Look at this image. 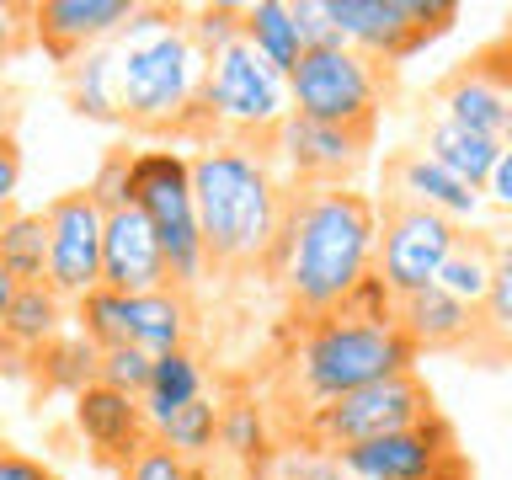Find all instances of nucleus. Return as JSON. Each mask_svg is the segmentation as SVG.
<instances>
[{"instance_id":"58836bf2","label":"nucleus","mask_w":512,"mask_h":480,"mask_svg":"<svg viewBox=\"0 0 512 480\" xmlns=\"http://www.w3.org/2000/svg\"><path fill=\"white\" fill-rule=\"evenodd\" d=\"M32 38V16H27V6H11V0H0V59L6 54H16Z\"/></svg>"},{"instance_id":"2eb2a0df","label":"nucleus","mask_w":512,"mask_h":480,"mask_svg":"<svg viewBox=\"0 0 512 480\" xmlns=\"http://www.w3.org/2000/svg\"><path fill=\"white\" fill-rule=\"evenodd\" d=\"M102 288H118V294H155V288H171L166 251H160L150 219H144L134 203H123V208H112V214H107Z\"/></svg>"},{"instance_id":"393cba45","label":"nucleus","mask_w":512,"mask_h":480,"mask_svg":"<svg viewBox=\"0 0 512 480\" xmlns=\"http://www.w3.org/2000/svg\"><path fill=\"white\" fill-rule=\"evenodd\" d=\"M0 267L16 283H48V214L43 208H11L0 219Z\"/></svg>"},{"instance_id":"aec40b11","label":"nucleus","mask_w":512,"mask_h":480,"mask_svg":"<svg viewBox=\"0 0 512 480\" xmlns=\"http://www.w3.org/2000/svg\"><path fill=\"white\" fill-rule=\"evenodd\" d=\"M416 150H427L438 166H448L459 176V182H470L475 192H486L491 182V171H496V160H502L507 144L502 139H486V134H470V128H459V123H448V118H432L422 123V144Z\"/></svg>"},{"instance_id":"6ab92c4d","label":"nucleus","mask_w":512,"mask_h":480,"mask_svg":"<svg viewBox=\"0 0 512 480\" xmlns=\"http://www.w3.org/2000/svg\"><path fill=\"white\" fill-rule=\"evenodd\" d=\"M400 331L416 342V352H464L475 336V310L432 283L422 294L400 299Z\"/></svg>"},{"instance_id":"5701e85b","label":"nucleus","mask_w":512,"mask_h":480,"mask_svg":"<svg viewBox=\"0 0 512 480\" xmlns=\"http://www.w3.org/2000/svg\"><path fill=\"white\" fill-rule=\"evenodd\" d=\"M192 336V304L182 288H155V294H134V320H128V342L144 347L150 358L182 352Z\"/></svg>"},{"instance_id":"412c9836","label":"nucleus","mask_w":512,"mask_h":480,"mask_svg":"<svg viewBox=\"0 0 512 480\" xmlns=\"http://www.w3.org/2000/svg\"><path fill=\"white\" fill-rule=\"evenodd\" d=\"M64 96L70 112L86 123H123V102H118V38L80 54L75 64H64Z\"/></svg>"},{"instance_id":"39448f33","label":"nucleus","mask_w":512,"mask_h":480,"mask_svg":"<svg viewBox=\"0 0 512 480\" xmlns=\"http://www.w3.org/2000/svg\"><path fill=\"white\" fill-rule=\"evenodd\" d=\"M288 112H294L288 80L240 38L235 48L208 59L203 96H198V112H192L187 139H203V144L230 139V144H251V150L272 155V139H278Z\"/></svg>"},{"instance_id":"4468645a","label":"nucleus","mask_w":512,"mask_h":480,"mask_svg":"<svg viewBox=\"0 0 512 480\" xmlns=\"http://www.w3.org/2000/svg\"><path fill=\"white\" fill-rule=\"evenodd\" d=\"M134 11L139 0H38V6H27L32 43H43V54L54 64H75L91 48L123 38Z\"/></svg>"},{"instance_id":"a19ab883","label":"nucleus","mask_w":512,"mask_h":480,"mask_svg":"<svg viewBox=\"0 0 512 480\" xmlns=\"http://www.w3.org/2000/svg\"><path fill=\"white\" fill-rule=\"evenodd\" d=\"M480 54L491 59V70L502 75V86H507V144H512V32H502V38L486 43Z\"/></svg>"},{"instance_id":"c9c22d12","label":"nucleus","mask_w":512,"mask_h":480,"mask_svg":"<svg viewBox=\"0 0 512 480\" xmlns=\"http://www.w3.org/2000/svg\"><path fill=\"white\" fill-rule=\"evenodd\" d=\"M118 480H198V464H187L176 448H166V443H144L134 459L118 470Z\"/></svg>"},{"instance_id":"cd10ccee","label":"nucleus","mask_w":512,"mask_h":480,"mask_svg":"<svg viewBox=\"0 0 512 480\" xmlns=\"http://www.w3.org/2000/svg\"><path fill=\"white\" fill-rule=\"evenodd\" d=\"M464 358L475 368H507L512 363V272L507 267L496 272L486 304L475 310V336L464 347Z\"/></svg>"},{"instance_id":"ea45409f","label":"nucleus","mask_w":512,"mask_h":480,"mask_svg":"<svg viewBox=\"0 0 512 480\" xmlns=\"http://www.w3.org/2000/svg\"><path fill=\"white\" fill-rule=\"evenodd\" d=\"M16 187H22V150H16V139H0V219L11 214Z\"/></svg>"},{"instance_id":"c03bdc74","label":"nucleus","mask_w":512,"mask_h":480,"mask_svg":"<svg viewBox=\"0 0 512 480\" xmlns=\"http://www.w3.org/2000/svg\"><path fill=\"white\" fill-rule=\"evenodd\" d=\"M16 294H22V283H16V278H11V272H6V267H0V320H6V315H11V304H16Z\"/></svg>"},{"instance_id":"20e7f679","label":"nucleus","mask_w":512,"mask_h":480,"mask_svg":"<svg viewBox=\"0 0 512 480\" xmlns=\"http://www.w3.org/2000/svg\"><path fill=\"white\" fill-rule=\"evenodd\" d=\"M208 54L192 43L182 6H139L118 38V102L139 134H187L203 96Z\"/></svg>"},{"instance_id":"79ce46f5","label":"nucleus","mask_w":512,"mask_h":480,"mask_svg":"<svg viewBox=\"0 0 512 480\" xmlns=\"http://www.w3.org/2000/svg\"><path fill=\"white\" fill-rule=\"evenodd\" d=\"M0 480H54V475L32 454H0Z\"/></svg>"},{"instance_id":"f03ea898","label":"nucleus","mask_w":512,"mask_h":480,"mask_svg":"<svg viewBox=\"0 0 512 480\" xmlns=\"http://www.w3.org/2000/svg\"><path fill=\"white\" fill-rule=\"evenodd\" d=\"M379 262V198L358 187H288L283 240L272 278L299 320L331 315L374 278Z\"/></svg>"},{"instance_id":"1a4fd4ad","label":"nucleus","mask_w":512,"mask_h":480,"mask_svg":"<svg viewBox=\"0 0 512 480\" xmlns=\"http://www.w3.org/2000/svg\"><path fill=\"white\" fill-rule=\"evenodd\" d=\"M326 16L347 48L395 70L443 32H454L459 6L454 0H326Z\"/></svg>"},{"instance_id":"dca6fc26","label":"nucleus","mask_w":512,"mask_h":480,"mask_svg":"<svg viewBox=\"0 0 512 480\" xmlns=\"http://www.w3.org/2000/svg\"><path fill=\"white\" fill-rule=\"evenodd\" d=\"M75 427H80V438L91 443V454L102 464H112V470H123V464L155 438L144 400L123 395V390H107V384H91V390L75 395Z\"/></svg>"},{"instance_id":"0eeeda50","label":"nucleus","mask_w":512,"mask_h":480,"mask_svg":"<svg viewBox=\"0 0 512 480\" xmlns=\"http://www.w3.org/2000/svg\"><path fill=\"white\" fill-rule=\"evenodd\" d=\"M432 416H443L432 406V390L422 384V374H395V379H379V384H363L331 406L310 411L299 422V443L304 448H320V454H347V448H363V443H379L390 432H406V427H422Z\"/></svg>"},{"instance_id":"bb28decb","label":"nucleus","mask_w":512,"mask_h":480,"mask_svg":"<svg viewBox=\"0 0 512 480\" xmlns=\"http://www.w3.org/2000/svg\"><path fill=\"white\" fill-rule=\"evenodd\" d=\"M246 43L288 80L299 70V59H304V43H299V27H294V6H288V0H256V6H246Z\"/></svg>"},{"instance_id":"de8ad7c7","label":"nucleus","mask_w":512,"mask_h":480,"mask_svg":"<svg viewBox=\"0 0 512 480\" xmlns=\"http://www.w3.org/2000/svg\"><path fill=\"white\" fill-rule=\"evenodd\" d=\"M198 480H214V475H208V470H203V464H198Z\"/></svg>"},{"instance_id":"a878e982","label":"nucleus","mask_w":512,"mask_h":480,"mask_svg":"<svg viewBox=\"0 0 512 480\" xmlns=\"http://www.w3.org/2000/svg\"><path fill=\"white\" fill-rule=\"evenodd\" d=\"M219 448L230 459H240L246 470H262L272 464V427H267V406L256 395H235L219 406Z\"/></svg>"},{"instance_id":"e433bc0d","label":"nucleus","mask_w":512,"mask_h":480,"mask_svg":"<svg viewBox=\"0 0 512 480\" xmlns=\"http://www.w3.org/2000/svg\"><path fill=\"white\" fill-rule=\"evenodd\" d=\"M128 160H134V150H107L102 155V166H96L91 176V198L102 203V214H112V208H123V203H134L128 198Z\"/></svg>"},{"instance_id":"49530a36","label":"nucleus","mask_w":512,"mask_h":480,"mask_svg":"<svg viewBox=\"0 0 512 480\" xmlns=\"http://www.w3.org/2000/svg\"><path fill=\"white\" fill-rule=\"evenodd\" d=\"M246 480H278V475H272L267 464H262V470H246Z\"/></svg>"},{"instance_id":"72a5a7b5","label":"nucleus","mask_w":512,"mask_h":480,"mask_svg":"<svg viewBox=\"0 0 512 480\" xmlns=\"http://www.w3.org/2000/svg\"><path fill=\"white\" fill-rule=\"evenodd\" d=\"M187 32H192V43L214 59V54H224V48H235L246 38V6H198V11H187Z\"/></svg>"},{"instance_id":"f257e3e1","label":"nucleus","mask_w":512,"mask_h":480,"mask_svg":"<svg viewBox=\"0 0 512 480\" xmlns=\"http://www.w3.org/2000/svg\"><path fill=\"white\" fill-rule=\"evenodd\" d=\"M416 342L400 331V304L379 278H368L331 315L299 320L294 342L278 363V400L299 411V422L363 384L395 379L416 368Z\"/></svg>"},{"instance_id":"f8f14e48","label":"nucleus","mask_w":512,"mask_h":480,"mask_svg":"<svg viewBox=\"0 0 512 480\" xmlns=\"http://www.w3.org/2000/svg\"><path fill=\"white\" fill-rule=\"evenodd\" d=\"M374 134L358 128H336V123H315L288 112L278 139H272V160H283L294 187H352L358 171L368 166Z\"/></svg>"},{"instance_id":"b1692460","label":"nucleus","mask_w":512,"mask_h":480,"mask_svg":"<svg viewBox=\"0 0 512 480\" xmlns=\"http://www.w3.org/2000/svg\"><path fill=\"white\" fill-rule=\"evenodd\" d=\"M496 272H502V262H496V235L491 230H464L459 246L448 251L443 272H438V288L464 299L470 310H480L491 294V283H496Z\"/></svg>"},{"instance_id":"f704fd0d","label":"nucleus","mask_w":512,"mask_h":480,"mask_svg":"<svg viewBox=\"0 0 512 480\" xmlns=\"http://www.w3.org/2000/svg\"><path fill=\"white\" fill-rule=\"evenodd\" d=\"M267 470L278 475V480H358L336 454H320V448H304V443L278 448Z\"/></svg>"},{"instance_id":"c756f323","label":"nucleus","mask_w":512,"mask_h":480,"mask_svg":"<svg viewBox=\"0 0 512 480\" xmlns=\"http://www.w3.org/2000/svg\"><path fill=\"white\" fill-rule=\"evenodd\" d=\"M150 432H155V443H166L187 464H198L219 448V400L203 395V400H192V406L171 411V416H155Z\"/></svg>"},{"instance_id":"9b49d317","label":"nucleus","mask_w":512,"mask_h":480,"mask_svg":"<svg viewBox=\"0 0 512 480\" xmlns=\"http://www.w3.org/2000/svg\"><path fill=\"white\" fill-rule=\"evenodd\" d=\"M48 214V288L64 304H80L102 288V240H107V214L91 198V187L59 192Z\"/></svg>"},{"instance_id":"7c9ffc66","label":"nucleus","mask_w":512,"mask_h":480,"mask_svg":"<svg viewBox=\"0 0 512 480\" xmlns=\"http://www.w3.org/2000/svg\"><path fill=\"white\" fill-rule=\"evenodd\" d=\"M192 400H203V363L192 358V352H166V358H155V374H150V390H144V411L155 416H171L192 406Z\"/></svg>"},{"instance_id":"2f4dec72","label":"nucleus","mask_w":512,"mask_h":480,"mask_svg":"<svg viewBox=\"0 0 512 480\" xmlns=\"http://www.w3.org/2000/svg\"><path fill=\"white\" fill-rule=\"evenodd\" d=\"M128 320H134V294H118V288H96L75 304V326L91 347H123L128 342Z\"/></svg>"},{"instance_id":"9d476101","label":"nucleus","mask_w":512,"mask_h":480,"mask_svg":"<svg viewBox=\"0 0 512 480\" xmlns=\"http://www.w3.org/2000/svg\"><path fill=\"white\" fill-rule=\"evenodd\" d=\"M464 224L432 214L422 203H406V198H379V262H374V278L400 299L422 294V288L438 283V272L448 262V251L459 246Z\"/></svg>"},{"instance_id":"7ed1b4c3","label":"nucleus","mask_w":512,"mask_h":480,"mask_svg":"<svg viewBox=\"0 0 512 480\" xmlns=\"http://www.w3.org/2000/svg\"><path fill=\"white\" fill-rule=\"evenodd\" d=\"M192 198H198L208 267L219 272L272 267V251H278L288 219V187L278 182L267 150L230 139L203 144L192 155Z\"/></svg>"},{"instance_id":"473e14b6","label":"nucleus","mask_w":512,"mask_h":480,"mask_svg":"<svg viewBox=\"0 0 512 480\" xmlns=\"http://www.w3.org/2000/svg\"><path fill=\"white\" fill-rule=\"evenodd\" d=\"M150 374H155V358H150L144 347H134V342L107 347L102 363H96V384L123 390V395H134V400H144V390H150Z\"/></svg>"},{"instance_id":"ddd939ff","label":"nucleus","mask_w":512,"mask_h":480,"mask_svg":"<svg viewBox=\"0 0 512 480\" xmlns=\"http://www.w3.org/2000/svg\"><path fill=\"white\" fill-rule=\"evenodd\" d=\"M358 480H438L459 454V438L448 427V416H432L422 427H406V432H390L379 443H363V448H347L336 454Z\"/></svg>"},{"instance_id":"37998d69","label":"nucleus","mask_w":512,"mask_h":480,"mask_svg":"<svg viewBox=\"0 0 512 480\" xmlns=\"http://www.w3.org/2000/svg\"><path fill=\"white\" fill-rule=\"evenodd\" d=\"M486 192H491V203H496V208H507V214H512V144L502 150V160H496V171H491Z\"/></svg>"},{"instance_id":"c85d7f7f","label":"nucleus","mask_w":512,"mask_h":480,"mask_svg":"<svg viewBox=\"0 0 512 480\" xmlns=\"http://www.w3.org/2000/svg\"><path fill=\"white\" fill-rule=\"evenodd\" d=\"M96 363H102V347H91L86 336H59L54 347H43L38 358H32V374L43 379V390H59V395H80L96 384Z\"/></svg>"},{"instance_id":"f3484780","label":"nucleus","mask_w":512,"mask_h":480,"mask_svg":"<svg viewBox=\"0 0 512 480\" xmlns=\"http://www.w3.org/2000/svg\"><path fill=\"white\" fill-rule=\"evenodd\" d=\"M432 107H438V118L470 128V134H486V139L507 144V86H502V75L491 70L486 54H470L464 64H454V70L432 86Z\"/></svg>"},{"instance_id":"423d86ee","label":"nucleus","mask_w":512,"mask_h":480,"mask_svg":"<svg viewBox=\"0 0 512 480\" xmlns=\"http://www.w3.org/2000/svg\"><path fill=\"white\" fill-rule=\"evenodd\" d=\"M128 198L166 251L171 288H198L208 272V246L198 224V198H192V155L182 150H134L128 160Z\"/></svg>"},{"instance_id":"4c0bfd02","label":"nucleus","mask_w":512,"mask_h":480,"mask_svg":"<svg viewBox=\"0 0 512 480\" xmlns=\"http://www.w3.org/2000/svg\"><path fill=\"white\" fill-rule=\"evenodd\" d=\"M288 6H294V27H299L304 54H320V48H347L342 32H336L331 16H326V0H288Z\"/></svg>"},{"instance_id":"6e6552de","label":"nucleus","mask_w":512,"mask_h":480,"mask_svg":"<svg viewBox=\"0 0 512 480\" xmlns=\"http://www.w3.org/2000/svg\"><path fill=\"white\" fill-rule=\"evenodd\" d=\"M384 96H390V70L374 59H363L358 48H320V54H304L299 70L288 75V102H294L299 118L358 128V134H374Z\"/></svg>"},{"instance_id":"09e8293b","label":"nucleus","mask_w":512,"mask_h":480,"mask_svg":"<svg viewBox=\"0 0 512 480\" xmlns=\"http://www.w3.org/2000/svg\"><path fill=\"white\" fill-rule=\"evenodd\" d=\"M0 454H11V448H6V443H0Z\"/></svg>"},{"instance_id":"4be33fe9","label":"nucleus","mask_w":512,"mask_h":480,"mask_svg":"<svg viewBox=\"0 0 512 480\" xmlns=\"http://www.w3.org/2000/svg\"><path fill=\"white\" fill-rule=\"evenodd\" d=\"M64 310H70V304H64L48 283H22L11 315L0 320V347L22 352V358L32 363L43 347H54L64 336Z\"/></svg>"},{"instance_id":"a18cd8bd","label":"nucleus","mask_w":512,"mask_h":480,"mask_svg":"<svg viewBox=\"0 0 512 480\" xmlns=\"http://www.w3.org/2000/svg\"><path fill=\"white\" fill-rule=\"evenodd\" d=\"M491 235H496V262L512 272V230H491Z\"/></svg>"},{"instance_id":"a211bd4d","label":"nucleus","mask_w":512,"mask_h":480,"mask_svg":"<svg viewBox=\"0 0 512 480\" xmlns=\"http://www.w3.org/2000/svg\"><path fill=\"white\" fill-rule=\"evenodd\" d=\"M384 192L390 198H406V203H422L432 208V214H443V219H475V208H480V192L470 182H459L448 166H438L427 150H416V144H406V150H395L390 160H384Z\"/></svg>"}]
</instances>
